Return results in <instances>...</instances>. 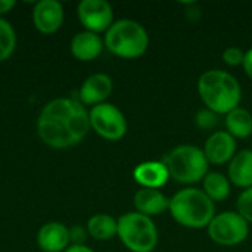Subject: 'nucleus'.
Listing matches in <instances>:
<instances>
[{
  "label": "nucleus",
  "instance_id": "0eeeda50",
  "mask_svg": "<svg viewBox=\"0 0 252 252\" xmlns=\"http://www.w3.org/2000/svg\"><path fill=\"white\" fill-rule=\"evenodd\" d=\"M210 239L220 247H236L250 236V223L238 211H223L214 216L207 227Z\"/></svg>",
  "mask_w": 252,
  "mask_h": 252
},
{
  "label": "nucleus",
  "instance_id": "423d86ee",
  "mask_svg": "<svg viewBox=\"0 0 252 252\" xmlns=\"http://www.w3.org/2000/svg\"><path fill=\"white\" fill-rule=\"evenodd\" d=\"M118 232L121 244L130 252H154L158 245V229L151 217L137 211L126 213L118 220Z\"/></svg>",
  "mask_w": 252,
  "mask_h": 252
},
{
  "label": "nucleus",
  "instance_id": "a211bd4d",
  "mask_svg": "<svg viewBox=\"0 0 252 252\" xmlns=\"http://www.w3.org/2000/svg\"><path fill=\"white\" fill-rule=\"evenodd\" d=\"M226 131L235 139H248L252 136V114L247 108L238 106L230 111L226 118Z\"/></svg>",
  "mask_w": 252,
  "mask_h": 252
},
{
  "label": "nucleus",
  "instance_id": "9d476101",
  "mask_svg": "<svg viewBox=\"0 0 252 252\" xmlns=\"http://www.w3.org/2000/svg\"><path fill=\"white\" fill-rule=\"evenodd\" d=\"M208 164L211 165H224L232 161L238 152V143L233 136L226 130L213 131L204 143L202 148Z\"/></svg>",
  "mask_w": 252,
  "mask_h": 252
},
{
  "label": "nucleus",
  "instance_id": "f8f14e48",
  "mask_svg": "<svg viewBox=\"0 0 252 252\" xmlns=\"http://www.w3.org/2000/svg\"><path fill=\"white\" fill-rule=\"evenodd\" d=\"M34 27L43 34L56 32L63 24V7L58 0H40L32 9Z\"/></svg>",
  "mask_w": 252,
  "mask_h": 252
},
{
  "label": "nucleus",
  "instance_id": "7ed1b4c3",
  "mask_svg": "<svg viewBox=\"0 0 252 252\" xmlns=\"http://www.w3.org/2000/svg\"><path fill=\"white\" fill-rule=\"evenodd\" d=\"M168 211L176 223L192 230L207 229L217 214L216 204L205 192L192 186L180 189L170 198Z\"/></svg>",
  "mask_w": 252,
  "mask_h": 252
},
{
  "label": "nucleus",
  "instance_id": "5701e85b",
  "mask_svg": "<svg viewBox=\"0 0 252 252\" xmlns=\"http://www.w3.org/2000/svg\"><path fill=\"white\" fill-rule=\"evenodd\" d=\"M195 124L201 130H213L219 124V115L208 108H202L195 115Z\"/></svg>",
  "mask_w": 252,
  "mask_h": 252
},
{
  "label": "nucleus",
  "instance_id": "bb28decb",
  "mask_svg": "<svg viewBox=\"0 0 252 252\" xmlns=\"http://www.w3.org/2000/svg\"><path fill=\"white\" fill-rule=\"evenodd\" d=\"M16 1L15 0H0V16L9 13L15 7Z\"/></svg>",
  "mask_w": 252,
  "mask_h": 252
},
{
  "label": "nucleus",
  "instance_id": "4be33fe9",
  "mask_svg": "<svg viewBox=\"0 0 252 252\" xmlns=\"http://www.w3.org/2000/svg\"><path fill=\"white\" fill-rule=\"evenodd\" d=\"M236 211L252 224V188L241 192L236 199Z\"/></svg>",
  "mask_w": 252,
  "mask_h": 252
},
{
  "label": "nucleus",
  "instance_id": "4468645a",
  "mask_svg": "<svg viewBox=\"0 0 252 252\" xmlns=\"http://www.w3.org/2000/svg\"><path fill=\"white\" fill-rule=\"evenodd\" d=\"M133 204L137 213L152 219L168 211L170 198H167L159 189L140 188L133 196Z\"/></svg>",
  "mask_w": 252,
  "mask_h": 252
},
{
  "label": "nucleus",
  "instance_id": "2eb2a0df",
  "mask_svg": "<svg viewBox=\"0 0 252 252\" xmlns=\"http://www.w3.org/2000/svg\"><path fill=\"white\" fill-rule=\"evenodd\" d=\"M133 179L140 188L161 189L170 180V174L164 161H145L136 165Z\"/></svg>",
  "mask_w": 252,
  "mask_h": 252
},
{
  "label": "nucleus",
  "instance_id": "6e6552de",
  "mask_svg": "<svg viewBox=\"0 0 252 252\" xmlns=\"http://www.w3.org/2000/svg\"><path fill=\"white\" fill-rule=\"evenodd\" d=\"M90 128L94 130L102 139L109 142L121 140L127 133V120L126 115L115 105L105 102L93 106L89 111Z\"/></svg>",
  "mask_w": 252,
  "mask_h": 252
},
{
  "label": "nucleus",
  "instance_id": "412c9836",
  "mask_svg": "<svg viewBox=\"0 0 252 252\" xmlns=\"http://www.w3.org/2000/svg\"><path fill=\"white\" fill-rule=\"evenodd\" d=\"M16 47V34L9 21L0 16V62L9 59Z\"/></svg>",
  "mask_w": 252,
  "mask_h": 252
},
{
  "label": "nucleus",
  "instance_id": "f03ea898",
  "mask_svg": "<svg viewBox=\"0 0 252 252\" xmlns=\"http://www.w3.org/2000/svg\"><path fill=\"white\" fill-rule=\"evenodd\" d=\"M198 94L205 105L217 115H227L241 106L242 87L238 78L224 69H208L198 78Z\"/></svg>",
  "mask_w": 252,
  "mask_h": 252
},
{
  "label": "nucleus",
  "instance_id": "b1692460",
  "mask_svg": "<svg viewBox=\"0 0 252 252\" xmlns=\"http://www.w3.org/2000/svg\"><path fill=\"white\" fill-rule=\"evenodd\" d=\"M223 62L229 66H239L244 63V59H245V52L238 47V46H230V47H226L223 55Z\"/></svg>",
  "mask_w": 252,
  "mask_h": 252
},
{
  "label": "nucleus",
  "instance_id": "cd10ccee",
  "mask_svg": "<svg viewBox=\"0 0 252 252\" xmlns=\"http://www.w3.org/2000/svg\"><path fill=\"white\" fill-rule=\"evenodd\" d=\"M65 252H94L92 248H89L87 245H69Z\"/></svg>",
  "mask_w": 252,
  "mask_h": 252
},
{
  "label": "nucleus",
  "instance_id": "20e7f679",
  "mask_svg": "<svg viewBox=\"0 0 252 252\" xmlns=\"http://www.w3.org/2000/svg\"><path fill=\"white\" fill-rule=\"evenodd\" d=\"M105 47L123 59H137L149 47V34L146 28L134 19H118L109 27L103 38Z\"/></svg>",
  "mask_w": 252,
  "mask_h": 252
},
{
  "label": "nucleus",
  "instance_id": "ddd939ff",
  "mask_svg": "<svg viewBox=\"0 0 252 252\" xmlns=\"http://www.w3.org/2000/svg\"><path fill=\"white\" fill-rule=\"evenodd\" d=\"M69 242V229L58 221L46 223L37 233V244L43 252H65Z\"/></svg>",
  "mask_w": 252,
  "mask_h": 252
},
{
  "label": "nucleus",
  "instance_id": "a878e982",
  "mask_svg": "<svg viewBox=\"0 0 252 252\" xmlns=\"http://www.w3.org/2000/svg\"><path fill=\"white\" fill-rule=\"evenodd\" d=\"M242 66H244V71L248 75V78L252 80V47L245 52V59H244Z\"/></svg>",
  "mask_w": 252,
  "mask_h": 252
},
{
  "label": "nucleus",
  "instance_id": "393cba45",
  "mask_svg": "<svg viewBox=\"0 0 252 252\" xmlns=\"http://www.w3.org/2000/svg\"><path fill=\"white\" fill-rule=\"evenodd\" d=\"M86 235H87V232L80 226H75V227L69 229V239H71L72 245H84Z\"/></svg>",
  "mask_w": 252,
  "mask_h": 252
},
{
  "label": "nucleus",
  "instance_id": "39448f33",
  "mask_svg": "<svg viewBox=\"0 0 252 252\" xmlns=\"http://www.w3.org/2000/svg\"><path fill=\"white\" fill-rule=\"evenodd\" d=\"M170 179L180 185H195L208 174V161L201 148L180 145L168 152L164 159Z\"/></svg>",
  "mask_w": 252,
  "mask_h": 252
},
{
  "label": "nucleus",
  "instance_id": "f257e3e1",
  "mask_svg": "<svg viewBox=\"0 0 252 252\" xmlns=\"http://www.w3.org/2000/svg\"><path fill=\"white\" fill-rule=\"evenodd\" d=\"M90 130L89 111L72 97L50 100L40 112L37 133L50 148L66 149L78 145Z\"/></svg>",
  "mask_w": 252,
  "mask_h": 252
},
{
  "label": "nucleus",
  "instance_id": "9b49d317",
  "mask_svg": "<svg viewBox=\"0 0 252 252\" xmlns=\"http://www.w3.org/2000/svg\"><path fill=\"white\" fill-rule=\"evenodd\" d=\"M114 90L112 78L108 74L96 72L89 75L78 90V100L83 105L96 106L105 103Z\"/></svg>",
  "mask_w": 252,
  "mask_h": 252
},
{
  "label": "nucleus",
  "instance_id": "dca6fc26",
  "mask_svg": "<svg viewBox=\"0 0 252 252\" xmlns=\"http://www.w3.org/2000/svg\"><path fill=\"white\" fill-rule=\"evenodd\" d=\"M105 47V43L99 34L90 32V31H81L77 32L69 44L71 53L75 59L81 62H90L100 56L102 50Z\"/></svg>",
  "mask_w": 252,
  "mask_h": 252
},
{
  "label": "nucleus",
  "instance_id": "6ab92c4d",
  "mask_svg": "<svg viewBox=\"0 0 252 252\" xmlns=\"http://www.w3.org/2000/svg\"><path fill=\"white\" fill-rule=\"evenodd\" d=\"M202 190L216 204L223 202L229 198L232 192V183L227 176L217 171H208L202 180Z\"/></svg>",
  "mask_w": 252,
  "mask_h": 252
},
{
  "label": "nucleus",
  "instance_id": "f3484780",
  "mask_svg": "<svg viewBox=\"0 0 252 252\" xmlns=\"http://www.w3.org/2000/svg\"><path fill=\"white\" fill-rule=\"evenodd\" d=\"M227 177L241 189L252 188V149L238 151L227 165Z\"/></svg>",
  "mask_w": 252,
  "mask_h": 252
},
{
  "label": "nucleus",
  "instance_id": "1a4fd4ad",
  "mask_svg": "<svg viewBox=\"0 0 252 252\" xmlns=\"http://www.w3.org/2000/svg\"><path fill=\"white\" fill-rule=\"evenodd\" d=\"M77 15L86 31L106 32L114 24V9L105 0H83L77 6Z\"/></svg>",
  "mask_w": 252,
  "mask_h": 252
},
{
  "label": "nucleus",
  "instance_id": "aec40b11",
  "mask_svg": "<svg viewBox=\"0 0 252 252\" xmlns=\"http://www.w3.org/2000/svg\"><path fill=\"white\" fill-rule=\"evenodd\" d=\"M117 232L118 221L109 214H94L87 221V233L96 241H111Z\"/></svg>",
  "mask_w": 252,
  "mask_h": 252
}]
</instances>
